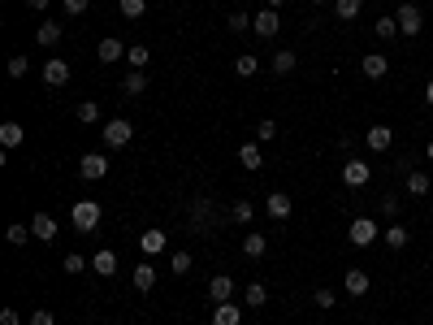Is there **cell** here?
Wrapping results in <instances>:
<instances>
[{
    "label": "cell",
    "instance_id": "obj_48",
    "mask_svg": "<svg viewBox=\"0 0 433 325\" xmlns=\"http://www.w3.org/2000/svg\"><path fill=\"white\" fill-rule=\"evenodd\" d=\"M425 104L433 109V78H429V83H425Z\"/></svg>",
    "mask_w": 433,
    "mask_h": 325
},
{
    "label": "cell",
    "instance_id": "obj_29",
    "mask_svg": "<svg viewBox=\"0 0 433 325\" xmlns=\"http://www.w3.org/2000/svg\"><path fill=\"white\" fill-rule=\"evenodd\" d=\"M74 118H78V122H83V126H91V122H100V104H95V100H83V104H78V109H74Z\"/></svg>",
    "mask_w": 433,
    "mask_h": 325
},
{
    "label": "cell",
    "instance_id": "obj_24",
    "mask_svg": "<svg viewBox=\"0 0 433 325\" xmlns=\"http://www.w3.org/2000/svg\"><path fill=\"white\" fill-rule=\"evenodd\" d=\"M381 239H386V248H394V252H403V248H407V225H398V221H394V225H390V230H386V234H381Z\"/></svg>",
    "mask_w": 433,
    "mask_h": 325
},
{
    "label": "cell",
    "instance_id": "obj_16",
    "mask_svg": "<svg viewBox=\"0 0 433 325\" xmlns=\"http://www.w3.org/2000/svg\"><path fill=\"white\" fill-rule=\"evenodd\" d=\"M30 230H35V239H39V243H52V239H57V221L48 217V213H35V221H30Z\"/></svg>",
    "mask_w": 433,
    "mask_h": 325
},
{
    "label": "cell",
    "instance_id": "obj_33",
    "mask_svg": "<svg viewBox=\"0 0 433 325\" xmlns=\"http://www.w3.org/2000/svg\"><path fill=\"white\" fill-rule=\"evenodd\" d=\"M247 304H251V308H264V304H269V286H264V282H251V286H247Z\"/></svg>",
    "mask_w": 433,
    "mask_h": 325
},
{
    "label": "cell",
    "instance_id": "obj_45",
    "mask_svg": "<svg viewBox=\"0 0 433 325\" xmlns=\"http://www.w3.org/2000/svg\"><path fill=\"white\" fill-rule=\"evenodd\" d=\"M0 325H22V317H18V308H0Z\"/></svg>",
    "mask_w": 433,
    "mask_h": 325
},
{
    "label": "cell",
    "instance_id": "obj_9",
    "mask_svg": "<svg viewBox=\"0 0 433 325\" xmlns=\"http://www.w3.org/2000/svg\"><path fill=\"white\" fill-rule=\"evenodd\" d=\"M208 295H213V304H230V299H234V278L217 273V278L208 282Z\"/></svg>",
    "mask_w": 433,
    "mask_h": 325
},
{
    "label": "cell",
    "instance_id": "obj_37",
    "mask_svg": "<svg viewBox=\"0 0 433 325\" xmlns=\"http://www.w3.org/2000/svg\"><path fill=\"white\" fill-rule=\"evenodd\" d=\"M169 273H178V278H182V273H191V252H173L169 256Z\"/></svg>",
    "mask_w": 433,
    "mask_h": 325
},
{
    "label": "cell",
    "instance_id": "obj_3",
    "mask_svg": "<svg viewBox=\"0 0 433 325\" xmlns=\"http://www.w3.org/2000/svg\"><path fill=\"white\" fill-rule=\"evenodd\" d=\"M104 143L108 148H126V143H131V135H135V126L131 122H122V118H113V122H104Z\"/></svg>",
    "mask_w": 433,
    "mask_h": 325
},
{
    "label": "cell",
    "instance_id": "obj_15",
    "mask_svg": "<svg viewBox=\"0 0 433 325\" xmlns=\"http://www.w3.org/2000/svg\"><path fill=\"white\" fill-rule=\"evenodd\" d=\"M238 165H243V169H260L264 165V156H260V143H243V148H238Z\"/></svg>",
    "mask_w": 433,
    "mask_h": 325
},
{
    "label": "cell",
    "instance_id": "obj_5",
    "mask_svg": "<svg viewBox=\"0 0 433 325\" xmlns=\"http://www.w3.org/2000/svg\"><path fill=\"white\" fill-rule=\"evenodd\" d=\"M377 234H381V230L373 225V217H356V221H351V230H347V239L356 243V248H373Z\"/></svg>",
    "mask_w": 433,
    "mask_h": 325
},
{
    "label": "cell",
    "instance_id": "obj_28",
    "mask_svg": "<svg viewBox=\"0 0 433 325\" xmlns=\"http://www.w3.org/2000/svg\"><path fill=\"white\" fill-rule=\"evenodd\" d=\"M407 195H429V174L425 169H412L407 174Z\"/></svg>",
    "mask_w": 433,
    "mask_h": 325
},
{
    "label": "cell",
    "instance_id": "obj_47",
    "mask_svg": "<svg viewBox=\"0 0 433 325\" xmlns=\"http://www.w3.org/2000/svg\"><path fill=\"white\" fill-rule=\"evenodd\" d=\"M87 5H91V0H66V13L78 18V13H87Z\"/></svg>",
    "mask_w": 433,
    "mask_h": 325
},
{
    "label": "cell",
    "instance_id": "obj_7",
    "mask_svg": "<svg viewBox=\"0 0 433 325\" xmlns=\"http://www.w3.org/2000/svg\"><path fill=\"white\" fill-rule=\"evenodd\" d=\"M368 178H373V165H368V160H356V156H351L347 165H343V183H347V187H364Z\"/></svg>",
    "mask_w": 433,
    "mask_h": 325
},
{
    "label": "cell",
    "instance_id": "obj_17",
    "mask_svg": "<svg viewBox=\"0 0 433 325\" xmlns=\"http://www.w3.org/2000/svg\"><path fill=\"white\" fill-rule=\"evenodd\" d=\"M139 248L148 252V256H160V252H165V230H143L139 234Z\"/></svg>",
    "mask_w": 433,
    "mask_h": 325
},
{
    "label": "cell",
    "instance_id": "obj_40",
    "mask_svg": "<svg viewBox=\"0 0 433 325\" xmlns=\"http://www.w3.org/2000/svg\"><path fill=\"white\" fill-rule=\"evenodd\" d=\"M312 304H316V308H325V313H329V308H334V304H338V295H334V290H329V286H320V290H316V295H312Z\"/></svg>",
    "mask_w": 433,
    "mask_h": 325
},
{
    "label": "cell",
    "instance_id": "obj_46",
    "mask_svg": "<svg viewBox=\"0 0 433 325\" xmlns=\"http://www.w3.org/2000/svg\"><path fill=\"white\" fill-rule=\"evenodd\" d=\"M381 213H386L390 221L398 217V200H394V195H386V200H381Z\"/></svg>",
    "mask_w": 433,
    "mask_h": 325
},
{
    "label": "cell",
    "instance_id": "obj_27",
    "mask_svg": "<svg viewBox=\"0 0 433 325\" xmlns=\"http://www.w3.org/2000/svg\"><path fill=\"white\" fill-rule=\"evenodd\" d=\"M334 13H338V22H356L360 18V0H334Z\"/></svg>",
    "mask_w": 433,
    "mask_h": 325
},
{
    "label": "cell",
    "instance_id": "obj_4",
    "mask_svg": "<svg viewBox=\"0 0 433 325\" xmlns=\"http://www.w3.org/2000/svg\"><path fill=\"white\" fill-rule=\"evenodd\" d=\"M251 30H256V35H260V39H273L278 35V30H282V18H278V9H260V13H256V18H251Z\"/></svg>",
    "mask_w": 433,
    "mask_h": 325
},
{
    "label": "cell",
    "instance_id": "obj_34",
    "mask_svg": "<svg viewBox=\"0 0 433 325\" xmlns=\"http://www.w3.org/2000/svg\"><path fill=\"white\" fill-rule=\"evenodd\" d=\"M5 239L13 243V248H26V239H35V230H26V225H9Z\"/></svg>",
    "mask_w": 433,
    "mask_h": 325
},
{
    "label": "cell",
    "instance_id": "obj_31",
    "mask_svg": "<svg viewBox=\"0 0 433 325\" xmlns=\"http://www.w3.org/2000/svg\"><path fill=\"white\" fill-rule=\"evenodd\" d=\"M122 87H126V95H143V91H148V78H143V70H131Z\"/></svg>",
    "mask_w": 433,
    "mask_h": 325
},
{
    "label": "cell",
    "instance_id": "obj_35",
    "mask_svg": "<svg viewBox=\"0 0 433 325\" xmlns=\"http://www.w3.org/2000/svg\"><path fill=\"white\" fill-rule=\"evenodd\" d=\"M126 61H131V70H143V65L152 61V53H148V48H143V44H135L131 53H126Z\"/></svg>",
    "mask_w": 433,
    "mask_h": 325
},
{
    "label": "cell",
    "instance_id": "obj_51",
    "mask_svg": "<svg viewBox=\"0 0 433 325\" xmlns=\"http://www.w3.org/2000/svg\"><path fill=\"white\" fill-rule=\"evenodd\" d=\"M425 152H429V160H433V139H429V148H425Z\"/></svg>",
    "mask_w": 433,
    "mask_h": 325
},
{
    "label": "cell",
    "instance_id": "obj_32",
    "mask_svg": "<svg viewBox=\"0 0 433 325\" xmlns=\"http://www.w3.org/2000/svg\"><path fill=\"white\" fill-rule=\"evenodd\" d=\"M191 221H195V230H213V221H208V200H195V208H191Z\"/></svg>",
    "mask_w": 433,
    "mask_h": 325
},
{
    "label": "cell",
    "instance_id": "obj_44",
    "mask_svg": "<svg viewBox=\"0 0 433 325\" xmlns=\"http://www.w3.org/2000/svg\"><path fill=\"white\" fill-rule=\"evenodd\" d=\"M30 325H57V317L48 313V308H35V313H30Z\"/></svg>",
    "mask_w": 433,
    "mask_h": 325
},
{
    "label": "cell",
    "instance_id": "obj_13",
    "mask_svg": "<svg viewBox=\"0 0 433 325\" xmlns=\"http://www.w3.org/2000/svg\"><path fill=\"white\" fill-rule=\"evenodd\" d=\"M213 325H243V308L238 304H217L213 308Z\"/></svg>",
    "mask_w": 433,
    "mask_h": 325
},
{
    "label": "cell",
    "instance_id": "obj_52",
    "mask_svg": "<svg viewBox=\"0 0 433 325\" xmlns=\"http://www.w3.org/2000/svg\"><path fill=\"white\" fill-rule=\"evenodd\" d=\"M312 5H329V0H312Z\"/></svg>",
    "mask_w": 433,
    "mask_h": 325
},
{
    "label": "cell",
    "instance_id": "obj_49",
    "mask_svg": "<svg viewBox=\"0 0 433 325\" xmlns=\"http://www.w3.org/2000/svg\"><path fill=\"white\" fill-rule=\"evenodd\" d=\"M26 5L35 9V13H44V9H48V0H26Z\"/></svg>",
    "mask_w": 433,
    "mask_h": 325
},
{
    "label": "cell",
    "instance_id": "obj_6",
    "mask_svg": "<svg viewBox=\"0 0 433 325\" xmlns=\"http://www.w3.org/2000/svg\"><path fill=\"white\" fill-rule=\"evenodd\" d=\"M78 174H83L87 183H100V178L108 174V156H100V152H87L83 160H78Z\"/></svg>",
    "mask_w": 433,
    "mask_h": 325
},
{
    "label": "cell",
    "instance_id": "obj_12",
    "mask_svg": "<svg viewBox=\"0 0 433 325\" xmlns=\"http://www.w3.org/2000/svg\"><path fill=\"white\" fill-rule=\"evenodd\" d=\"M91 269H95V273H100V278H113V273H117V252H108V248H100V252H95V256H91Z\"/></svg>",
    "mask_w": 433,
    "mask_h": 325
},
{
    "label": "cell",
    "instance_id": "obj_10",
    "mask_svg": "<svg viewBox=\"0 0 433 325\" xmlns=\"http://www.w3.org/2000/svg\"><path fill=\"white\" fill-rule=\"evenodd\" d=\"M360 70H364V78H386V74H390V57L368 53V57L360 61Z\"/></svg>",
    "mask_w": 433,
    "mask_h": 325
},
{
    "label": "cell",
    "instance_id": "obj_1",
    "mask_svg": "<svg viewBox=\"0 0 433 325\" xmlns=\"http://www.w3.org/2000/svg\"><path fill=\"white\" fill-rule=\"evenodd\" d=\"M100 204H95V200H74V208H70V221H74V230L78 234H91L95 230V225H100Z\"/></svg>",
    "mask_w": 433,
    "mask_h": 325
},
{
    "label": "cell",
    "instance_id": "obj_30",
    "mask_svg": "<svg viewBox=\"0 0 433 325\" xmlns=\"http://www.w3.org/2000/svg\"><path fill=\"white\" fill-rule=\"evenodd\" d=\"M117 9H122V18H143V13H148V0H117Z\"/></svg>",
    "mask_w": 433,
    "mask_h": 325
},
{
    "label": "cell",
    "instance_id": "obj_25",
    "mask_svg": "<svg viewBox=\"0 0 433 325\" xmlns=\"http://www.w3.org/2000/svg\"><path fill=\"white\" fill-rule=\"evenodd\" d=\"M295 53H291V48H282V53H273V61H269V65H273V74H291L295 70Z\"/></svg>",
    "mask_w": 433,
    "mask_h": 325
},
{
    "label": "cell",
    "instance_id": "obj_43",
    "mask_svg": "<svg viewBox=\"0 0 433 325\" xmlns=\"http://www.w3.org/2000/svg\"><path fill=\"white\" fill-rule=\"evenodd\" d=\"M9 78H26V57H9Z\"/></svg>",
    "mask_w": 433,
    "mask_h": 325
},
{
    "label": "cell",
    "instance_id": "obj_14",
    "mask_svg": "<svg viewBox=\"0 0 433 325\" xmlns=\"http://www.w3.org/2000/svg\"><path fill=\"white\" fill-rule=\"evenodd\" d=\"M364 143H368L373 152H386L390 143H394V130H390V126H373V130L364 135Z\"/></svg>",
    "mask_w": 433,
    "mask_h": 325
},
{
    "label": "cell",
    "instance_id": "obj_22",
    "mask_svg": "<svg viewBox=\"0 0 433 325\" xmlns=\"http://www.w3.org/2000/svg\"><path fill=\"white\" fill-rule=\"evenodd\" d=\"M35 39H39L44 48H57V44H61V22H39Z\"/></svg>",
    "mask_w": 433,
    "mask_h": 325
},
{
    "label": "cell",
    "instance_id": "obj_8",
    "mask_svg": "<svg viewBox=\"0 0 433 325\" xmlns=\"http://www.w3.org/2000/svg\"><path fill=\"white\" fill-rule=\"evenodd\" d=\"M44 83L48 87H66L70 83V61H61V57L44 61Z\"/></svg>",
    "mask_w": 433,
    "mask_h": 325
},
{
    "label": "cell",
    "instance_id": "obj_21",
    "mask_svg": "<svg viewBox=\"0 0 433 325\" xmlns=\"http://www.w3.org/2000/svg\"><path fill=\"white\" fill-rule=\"evenodd\" d=\"M26 139V130H22V122H5L0 126V143H5V148H18V143Z\"/></svg>",
    "mask_w": 433,
    "mask_h": 325
},
{
    "label": "cell",
    "instance_id": "obj_20",
    "mask_svg": "<svg viewBox=\"0 0 433 325\" xmlns=\"http://www.w3.org/2000/svg\"><path fill=\"white\" fill-rule=\"evenodd\" d=\"M131 278H135V290H143V295H148V290L156 286V269H152V265H135Z\"/></svg>",
    "mask_w": 433,
    "mask_h": 325
},
{
    "label": "cell",
    "instance_id": "obj_36",
    "mask_svg": "<svg viewBox=\"0 0 433 325\" xmlns=\"http://www.w3.org/2000/svg\"><path fill=\"white\" fill-rule=\"evenodd\" d=\"M230 217H234V221H238V225H247V221H251V217H256V208H251V204H247V200H234V208H230Z\"/></svg>",
    "mask_w": 433,
    "mask_h": 325
},
{
    "label": "cell",
    "instance_id": "obj_39",
    "mask_svg": "<svg viewBox=\"0 0 433 325\" xmlns=\"http://www.w3.org/2000/svg\"><path fill=\"white\" fill-rule=\"evenodd\" d=\"M61 269H66V273H83V269H87V256H78V252H70L66 260H61Z\"/></svg>",
    "mask_w": 433,
    "mask_h": 325
},
{
    "label": "cell",
    "instance_id": "obj_19",
    "mask_svg": "<svg viewBox=\"0 0 433 325\" xmlns=\"http://www.w3.org/2000/svg\"><path fill=\"white\" fill-rule=\"evenodd\" d=\"M95 57H100V61H122V57H126V44H122V39H100Z\"/></svg>",
    "mask_w": 433,
    "mask_h": 325
},
{
    "label": "cell",
    "instance_id": "obj_26",
    "mask_svg": "<svg viewBox=\"0 0 433 325\" xmlns=\"http://www.w3.org/2000/svg\"><path fill=\"white\" fill-rule=\"evenodd\" d=\"M256 70H260V57H251V53H243V57H234V74H238V78H251Z\"/></svg>",
    "mask_w": 433,
    "mask_h": 325
},
{
    "label": "cell",
    "instance_id": "obj_11",
    "mask_svg": "<svg viewBox=\"0 0 433 325\" xmlns=\"http://www.w3.org/2000/svg\"><path fill=\"white\" fill-rule=\"evenodd\" d=\"M343 286H347V295H368V286H373V278H368L364 269H347V278H343Z\"/></svg>",
    "mask_w": 433,
    "mask_h": 325
},
{
    "label": "cell",
    "instance_id": "obj_23",
    "mask_svg": "<svg viewBox=\"0 0 433 325\" xmlns=\"http://www.w3.org/2000/svg\"><path fill=\"white\" fill-rule=\"evenodd\" d=\"M264 252H269V239H264V234H247V239H243V256H247V260H260Z\"/></svg>",
    "mask_w": 433,
    "mask_h": 325
},
{
    "label": "cell",
    "instance_id": "obj_38",
    "mask_svg": "<svg viewBox=\"0 0 433 325\" xmlns=\"http://www.w3.org/2000/svg\"><path fill=\"white\" fill-rule=\"evenodd\" d=\"M256 139H260V143H273V139H278V122H273V118H264L260 126H256Z\"/></svg>",
    "mask_w": 433,
    "mask_h": 325
},
{
    "label": "cell",
    "instance_id": "obj_18",
    "mask_svg": "<svg viewBox=\"0 0 433 325\" xmlns=\"http://www.w3.org/2000/svg\"><path fill=\"white\" fill-rule=\"evenodd\" d=\"M269 217H278V221H286V217H291V195H282V191H273V195H269Z\"/></svg>",
    "mask_w": 433,
    "mask_h": 325
},
{
    "label": "cell",
    "instance_id": "obj_42",
    "mask_svg": "<svg viewBox=\"0 0 433 325\" xmlns=\"http://www.w3.org/2000/svg\"><path fill=\"white\" fill-rule=\"evenodd\" d=\"M230 30H234V35H238V30H251V18H247V13H230Z\"/></svg>",
    "mask_w": 433,
    "mask_h": 325
},
{
    "label": "cell",
    "instance_id": "obj_50",
    "mask_svg": "<svg viewBox=\"0 0 433 325\" xmlns=\"http://www.w3.org/2000/svg\"><path fill=\"white\" fill-rule=\"evenodd\" d=\"M264 5H269V9H278V5H286V0H264Z\"/></svg>",
    "mask_w": 433,
    "mask_h": 325
},
{
    "label": "cell",
    "instance_id": "obj_2",
    "mask_svg": "<svg viewBox=\"0 0 433 325\" xmlns=\"http://www.w3.org/2000/svg\"><path fill=\"white\" fill-rule=\"evenodd\" d=\"M394 22H398V35H407V39H416L425 30V18H421V9H416V5H398Z\"/></svg>",
    "mask_w": 433,
    "mask_h": 325
},
{
    "label": "cell",
    "instance_id": "obj_41",
    "mask_svg": "<svg viewBox=\"0 0 433 325\" xmlns=\"http://www.w3.org/2000/svg\"><path fill=\"white\" fill-rule=\"evenodd\" d=\"M373 30H377L381 39H394V35H398V22H394V18H377V26H373Z\"/></svg>",
    "mask_w": 433,
    "mask_h": 325
}]
</instances>
